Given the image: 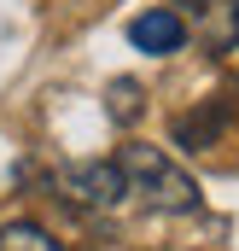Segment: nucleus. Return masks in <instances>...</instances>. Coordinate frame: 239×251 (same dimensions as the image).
<instances>
[{"instance_id":"f257e3e1","label":"nucleus","mask_w":239,"mask_h":251,"mask_svg":"<svg viewBox=\"0 0 239 251\" xmlns=\"http://www.w3.org/2000/svg\"><path fill=\"white\" fill-rule=\"evenodd\" d=\"M117 164H122V176H128V193H140L152 210H164V216H187V210H198V181L181 170L164 146L128 140V146L117 152Z\"/></svg>"},{"instance_id":"f03ea898","label":"nucleus","mask_w":239,"mask_h":251,"mask_svg":"<svg viewBox=\"0 0 239 251\" xmlns=\"http://www.w3.org/2000/svg\"><path fill=\"white\" fill-rule=\"evenodd\" d=\"M59 193L82 210H117L128 199V176L117 158H88V164H64L59 170Z\"/></svg>"},{"instance_id":"7ed1b4c3","label":"nucleus","mask_w":239,"mask_h":251,"mask_svg":"<svg viewBox=\"0 0 239 251\" xmlns=\"http://www.w3.org/2000/svg\"><path fill=\"white\" fill-rule=\"evenodd\" d=\"M128 41H134L140 53H152V59H169V53L187 47V24H181L175 6H152V12L128 18Z\"/></svg>"},{"instance_id":"20e7f679","label":"nucleus","mask_w":239,"mask_h":251,"mask_svg":"<svg viewBox=\"0 0 239 251\" xmlns=\"http://www.w3.org/2000/svg\"><path fill=\"white\" fill-rule=\"evenodd\" d=\"M222 128H228V105H222V100H210V105H198V111L175 117V146L204 152V146H216V140H222Z\"/></svg>"},{"instance_id":"39448f33","label":"nucleus","mask_w":239,"mask_h":251,"mask_svg":"<svg viewBox=\"0 0 239 251\" xmlns=\"http://www.w3.org/2000/svg\"><path fill=\"white\" fill-rule=\"evenodd\" d=\"M204 41L216 53H234L239 47V0H210L204 6Z\"/></svg>"},{"instance_id":"423d86ee","label":"nucleus","mask_w":239,"mask_h":251,"mask_svg":"<svg viewBox=\"0 0 239 251\" xmlns=\"http://www.w3.org/2000/svg\"><path fill=\"white\" fill-rule=\"evenodd\" d=\"M0 251H64L41 222H6L0 228Z\"/></svg>"},{"instance_id":"0eeeda50","label":"nucleus","mask_w":239,"mask_h":251,"mask_svg":"<svg viewBox=\"0 0 239 251\" xmlns=\"http://www.w3.org/2000/svg\"><path fill=\"white\" fill-rule=\"evenodd\" d=\"M105 111H111V123H134L140 117V82H111L105 88Z\"/></svg>"},{"instance_id":"6e6552de","label":"nucleus","mask_w":239,"mask_h":251,"mask_svg":"<svg viewBox=\"0 0 239 251\" xmlns=\"http://www.w3.org/2000/svg\"><path fill=\"white\" fill-rule=\"evenodd\" d=\"M175 6H192V12H204V6H210V0H175Z\"/></svg>"}]
</instances>
